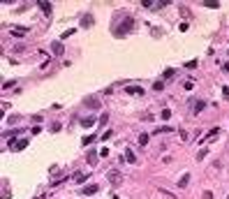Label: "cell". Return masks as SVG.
<instances>
[{
	"mask_svg": "<svg viewBox=\"0 0 229 199\" xmlns=\"http://www.w3.org/2000/svg\"><path fill=\"white\" fill-rule=\"evenodd\" d=\"M109 181H111V185H120V181H123V176H120L118 171H109Z\"/></svg>",
	"mask_w": 229,
	"mask_h": 199,
	"instance_id": "cell-1",
	"label": "cell"
},
{
	"mask_svg": "<svg viewBox=\"0 0 229 199\" xmlns=\"http://www.w3.org/2000/svg\"><path fill=\"white\" fill-rule=\"evenodd\" d=\"M127 95H144V88H139V86H127Z\"/></svg>",
	"mask_w": 229,
	"mask_h": 199,
	"instance_id": "cell-2",
	"label": "cell"
},
{
	"mask_svg": "<svg viewBox=\"0 0 229 199\" xmlns=\"http://www.w3.org/2000/svg\"><path fill=\"white\" fill-rule=\"evenodd\" d=\"M81 125H83V127L95 125V116H86V118H81Z\"/></svg>",
	"mask_w": 229,
	"mask_h": 199,
	"instance_id": "cell-3",
	"label": "cell"
},
{
	"mask_svg": "<svg viewBox=\"0 0 229 199\" xmlns=\"http://www.w3.org/2000/svg\"><path fill=\"white\" fill-rule=\"evenodd\" d=\"M39 7H42V12H44V14H51V2L42 0V2H39Z\"/></svg>",
	"mask_w": 229,
	"mask_h": 199,
	"instance_id": "cell-4",
	"label": "cell"
},
{
	"mask_svg": "<svg viewBox=\"0 0 229 199\" xmlns=\"http://www.w3.org/2000/svg\"><path fill=\"white\" fill-rule=\"evenodd\" d=\"M51 49H53V53H56V56H62V44H60V42H53Z\"/></svg>",
	"mask_w": 229,
	"mask_h": 199,
	"instance_id": "cell-5",
	"label": "cell"
},
{
	"mask_svg": "<svg viewBox=\"0 0 229 199\" xmlns=\"http://www.w3.org/2000/svg\"><path fill=\"white\" fill-rule=\"evenodd\" d=\"M218 134H220V130H211V132H208V137L204 139V141H213V139H218ZM204 141H201V144H204Z\"/></svg>",
	"mask_w": 229,
	"mask_h": 199,
	"instance_id": "cell-6",
	"label": "cell"
},
{
	"mask_svg": "<svg viewBox=\"0 0 229 199\" xmlns=\"http://www.w3.org/2000/svg\"><path fill=\"white\" fill-rule=\"evenodd\" d=\"M81 192H83V194H95V192H97V185H86Z\"/></svg>",
	"mask_w": 229,
	"mask_h": 199,
	"instance_id": "cell-7",
	"label": "cell"
},
{
	"mask_svg": "<svg viewBox=\"0 0 229 199\" xmlns=\"http://www.w3.org/2000/svg\"><path fill=\"white\" fill-rule=\"evenodd\" d=\"M187 181H190V176L185 174V176H183L181 181H178V188H185V185H187Z\"/></svg>",
	"mask_w": 229,
	"mask_h": 199,
	"instance_id": "cell-8",
	"label": "cell"
},
{
	"mask_svg": "<svg viewBox=\"0 0 229 199\" xmlns=\"http://www.w3.org/2000/svg\"><path fill=\"white\" fill-rule=\"evenodd\" d=\"M12 35H26V28H12Z\"/></svg>",
	"mask_w": 229,
	"mask_h": 199,
	"instance_id": "cell-9",
	"label": "cell"
},
{
	"mask_svg": "<svg viewBox=\"0 0 229 199\" xmlns=\"http://www.w3.org/2000/svg\"><path fill=\"white\" fill-rule=\"evenodd\" d=\"M125 160H127V162H134L137 157H134V153H132V151H127V153H125Z\"/></svg>",
	"mask_w": 229,
	"mask_h": 199,
	"instance_id": "cell-10",
	"label": "cell"
},
{
	"mask_svg": "<svg viewBox=\"0 0 229 199\" xmlns=\"http://www.w3.org/2000/svg\"><path fill=\"white\" fill-rule=\"evenodd\" d=\"M139 144H141V146H146V144H148V134H141L139 137Z\"/></svg>",
	"mask_w": 229,
	"mask_h": 199,
	"instance_id": "cell-11",
	"label": "cell"
},
{
	"mask_svg": "<svg viewBox=\"0 0 229 199\" xmlns=\"http://www.w3.org/2000/svg\"><path fill=\"white\" fill-rule=\"evenodd\" d=\"M88 162H90V164L97 162V155H95V153H88Z\"/></svg>",
	"mask_w": 229,
	"mask_h": 199,
	"instance_id": "cell-12",
	"label": "cell"
},
{
	"mask_svg": "<svg viewBox=\"0 0 229 199\" xmlns=\"http://www.w3.org/2000/svg\"><path fill=\"white\" fill-rule=\"evenodd\" d=\"M204 107H206V104H204V102H197V104H194V114H199V111H201Z\"/></svg>",
	"mask_w": 229,
	"mask_h": 199,
	"instance_id": "cell-13",
	"label": "cell"
},
{
	"mask_svg": "<svg viewBox=\"0 0 229 199\" xmlns=\"http://www.w3.org/2000/svg\"><path fill=\"white\" fill-rule=\"evenodd\" d=\"M153 88H155V90H162V88H164V84H162V81H155V84H153Z\"/></svg>",
	"mask_w": 229,
	"mask_h": 199,
	"instance_id": "cell-14",
	"label": "cell"
},
{
	"mask_svg": "<svg viewBox=\"0 0 229 199\" xmlns=\"http://www.w3.org/2000/svg\"><path fill=\"white\" fill-rule=\"evenodd\" d=\"M160 116H162V118H164V121H167V118H169V116H171V111H169V109H164V111H162Z\"/></svg>",
	"mask_w": 229,
	"mask_h": 199,
	"instance_id": "cell-15",
	"label": "cell"
},
{
	"mask_svg": "<svg viewBox=\"0 0 229 199\" xmlns=\"http://www.w3.org/2000/svg\"><path fill=\"white\" fill-rule=\"evenodd\" d=\"M224 69H229V63H227V65H224Z\"/></svg>",
	"mask_w": 229,
	"mask_h": 199,
	"instance_id": "cell-16",
	"label": "cell"
}]
</instances>
